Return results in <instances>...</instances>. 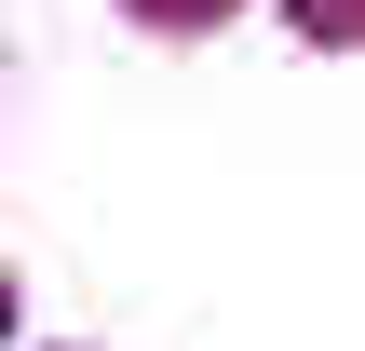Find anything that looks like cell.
I'll return each instance as SVG.
<instances>
[{"mask_svg":"<svg viewBox=\"0 0 365 351\" xmlns=\"http://www.w3.org/2000/svg\"><path fill=\"white\" fill-rule=\"evenodd\" d=\"M298 27L312 41H365V0H298Z\"/></svg>","mask_w":365,"mask_h":351,"instance_id":"6da1fadb","label":"cell"},{"mask_svg":"<svg viewBox=\"0 0 365 351\" xmlns=\"http://www.w3.org/2000/svg\"><path fill=\"white\" fill-rule=\"evenodd\" d=\"M135 14H149V27H217L230 0H135Z\"/></svg>","mask_w":365,"mask_h":351,"instance_id":"7a4b0ae2","label":"cell"},{"mask_svg":"<svg viewBox=\"0 0 365 351\" xmlns=\"http://www.w3.org/2000/svg\"><path fill=\"white\" fill-rule=\"evenodd\" d=\"M0 325H14V284H0Z\"/></svg>","mask_w":365,"mask_h":351,"instance_id":"3957f363","label":"cell"}]
</instances>
